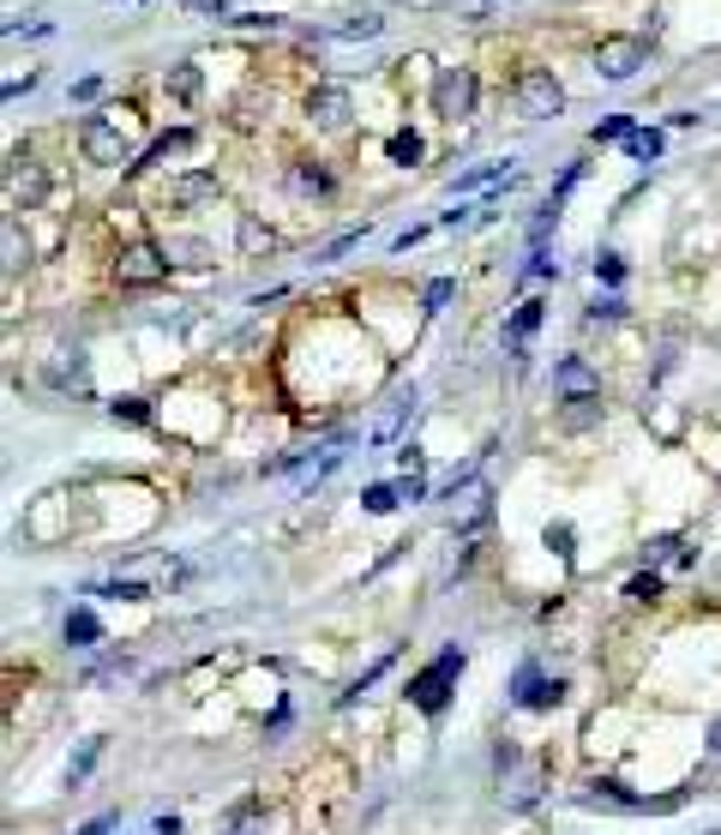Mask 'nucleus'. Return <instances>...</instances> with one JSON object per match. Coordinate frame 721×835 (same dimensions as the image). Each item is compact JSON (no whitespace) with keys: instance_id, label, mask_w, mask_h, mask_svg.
<instances>
[{"instance_id":"nucleus-7","label":"nucleus","mask_w":721,"mask_h":835,"mask_svg":"<svg viewBox=\"0 0 721 835\" xmlns=\"http://www.w3.org/2000/svg\"><path fill=\"white\" fill-rule=\"evenodd\" d=\"M7 199H12V211H37V205L49 199V175H42V162H31L24 151H12V169H7Z\"/></svg>"},{"instance_id":"nucleus-31","label":"nucleus","mask_w":721,"mask_h":835,"mask_svg":"<svg viewBox=\"0 0 721 835\" xmlns=\"http://www.w3.org/2000/svg\"><path fill=\"white\" fill-rule=\"evenodd\" d=\"M361 505H367L373 517H385L391 505H403V499H397V487H367V494H361Z\"/></svg>"},{"instance_id":"nucleus-21","label":"nucleus","mask_w":721,"mask_h":835,"mask_svg":"<svg viewBox=\"0 0 721 835\" xmlns=\"http://www.w3.org/2000/svg\"><path fill=\"white\" fill-rule=\"evenodd\" d=\"M590 421H601V391H590V397H565V427H571V434H583Z\"/></svg>"},{"instance_id":"nucleus-19","label":"nucleus","mask_w":721,"mask_h":835,"mask_svg":"<svg viewBox=\"0 0 721 835\" xmlns=\"http://www.w3.org/2000/svg\"><path fill=\"white\" fill-rule=\"evenodd\" d=\"M535 325H541V301H523L518 312H511V325H505V349H523Z\"/></svg>"},{"instance_id":"nucleus-17","label":"nucleus","mask_w":721,"mask_h":835,"mask_svg":"<svg viewBox=\"0 0 721 835\" xmlns=\"http://www.w3.org/2000/svg\"><path fill=\"white\" fill-rule=\"evenodd\" d=\"M49 385H61V391L84 385V355H79V349H54V361H49Z\"/></svg>"},{"instance_id":"nucleus-6","label":"nucleus","mask_w":721,"mask_h":835,"mask_svg":"<svg viewBox=\"0 0 721 835\" xmlns=\"http://www.w3.org/2000/svg\"><path fill=\"white\" fill-rule=\"evenodd\" d=\"M578 805H590V812H673L680 794H673V799H638V794H625L620 782H590L578 794Z\"/></svg>"},{"instance_id":"nucleus-30","label":"nucleus","mask_w":721,"mask_h":835,"mask_svg":"<svg viewBox=\"0 0 721 835\" xmlns=\"http://www.w3.org/2000/svg\"><path fill=\"white\" fill-rule=\"evenodd\" d=\"M109 415H114V421H151L144 397H114V402H109Z\"/></svg>"},{"instance_id":"nucleus-42","label":"nucleus","mask_w":721,"mask_h":835,"mask_svg":"<svg viewBox=\"0 0 721 835\" xmlns=\"http://www.w3.org/2000/svg\"><path fill=\"white\" fill-rule=\"evenodd\" d=\"M102 97V79H79L72 85V102H97Z\"/></svg>"},{"instance_id":"nucleus-27","label":"nucleus","mask_w":721,"mask_h":835,"mask_svg":"<svg viewBox=\"0 0 721 835\" xmlns=\"http://www.w3.org/2000/svg\"><path fill=\"white\" fill-rule=\"evenodd\" d=\"M451 295H458V282H451V277H433V282H427V295H421V307H427V312H445Z\"/></svg>"},{"instance_id":"nucleus-26","label":"nucleus","mask_w":721,"mask_h":835,"mask_svg":"<svg viewBox=\"0 0 721 835\" xmlns=\"http://www.w3.org/2000/svg\"><path fill=\"white\" fill-rule=\"evenodd\" d=\"M625 151L638 157V162H655V157H661V132H655V127L631 132V139H625Z\"/></svg>"},{"instance_id":"nucleus-32","label":"nucleus","mask_w":721,"mask_h":835,"mask_svg":"<svg viewBox=\"0 0 721 835\" xmlns=\"http://www.w3.org/2000/svg\"><path fill=\"white\" fill-rule=\"evenodd\" d=\"M24 259H31V247H24V241H19V222H7V277H12V271H19V265H24Z\"/></svg>"},{"instance_id":"nucleus-24","label":"nucleus","mask_w":721,"mask_h":835,"mask_svg":"<svg viewBox=\"0 0 721 835\" xmlns=\"http://www.w3.org/2000/svg\"><path fill=\"white\" fill-rule=\"evenodd\" d=\"M409 409H415V391H403V397H397V402H391V415H385V421H379V427H373V445H385V439H397V427H403V421H409Z\"/></svg>"},{"instance_id":"nucleus-14","label":"nucleus","mask_w":721,"mask_h":835,"mask_svg":"<svg viewBox=\"0 0 721 835\" xmlns=\"http://www.w3.org/2000/svg\"><path fill=\"white\" fill-rule=\"evenodd\" d=\"M67 644H72V649L102 644V619L91 614V607H72V614H67Z\"/></svg>"},{"instance_id":"nucleus-3","label":"nucleus","mask_w":721,"mask_h":835,"mask_svg":"<svg viewBox=\"0 0 721 835\" xmlns=\"http://www.w3.org/2000/svg\"><path fill=\"white\" fill-rule=\"evenodd\" d=\"M518 109L529 115V121H553V115L565 109V91H559V79L548 67H529L518 79Z\"/></svg>"},{"instance_id":"nucleus-39","label":"nucleus","mask_w":721,"mask_h":835,"mask_svg":"<svg viewBox=\"0 0 721 835\" xmlns=\"http://www.w3.org/2000/svg\"><path fill=\"white\" fill-rule=\"evenodd\" d=\"M397 499H409V505L427 499V475H403V481H397Z\"/></svg>"},{"instance_id":"nucleus-4","label":"nucleus","mask_w":721,"mask_h":835,"mask_svg":"<svg viewBox=\"0 0 721 835\" xmlns=\"http://www.w3.org/2000/svg\"><path fill=\"white\" fill-rule=\"evenodd\" d=\"M169 277V252L132 241L127 252H114V282H127V289H151V282Z\"/></svg>"},{"instance_id":"nucleus-35","label":"nucleus","mask_w":721,"mask_h":835,"mask_svg":"<svg viewBox=\"0 0 721 835\" xmlns=\"http://www.w3.org/2000/svg\"><path fill=\"white\" fill-rule=\"evenodd\" d=\"M361 235H367V229H349V235H337V241H331L326 252H319V265H331V259H343V252H349V247H356V241H361Z\"/></svg>"},{"instance_id":"nucleus-48","label":"nucleus","mask_w":721,"mask_h":835,"mask_svg":"<svg viewBox=\"0 0 721 835\" xmlns=\"http://www.w3.org/2000/svg\"><path fill=\"white\" fill-rule=\"evenodd\" d=\"M710 757H715V764H721V722L710 727Z\"/></svg>"},{"instance_id":"nucleus-1","label":"nucleus","mask_w":721,"mask_h":835,"mask_svg":"<svg viewBox=\"0 0 721 835\" xmlns=\"http://www.w3.org/2000/svg\"><path fill=\"white\" fill-rule=\"evenodd\" d=\"M458 679H463V649H439L433 662L409 679V704H415L421 715H439L451 704V692H458Z\"/></svg>"},{"instance_id":"nucleus-5","label":"nucleus","mask_w":721,"mask_h":835,"mask_svg":"<svg viewBox=\"0 0 721 835\" xmlns=\"http://www.w3.org/2000/svg\"><path fill=\"white\" fill-rule=\"evenodd\" d=\"M469 109H475V72H469V67H445V72L433 79V115L463 121Z\"/></svg>"},{"instance_id":"nucleus-38","label":"nucleus","mask_w":721,"mask_h":835,"mask_svg":"<svg viewBox=\"0 0 721 835\" xmlns=\"http://www.w3.org/2000/svg\"><path fill=\"white\" fill-rule=\"evenodd\" d=\"M97 595H109V602H144L151 589H144V584H109V589H97Z\"/></svg>"},{"instance_id":"nucleus-33","label":"nucleus","mask_w":721,"mask_h":835,"mask_svg":"<svg viewBox=\"0 0 721 835\" xmlns=\"http://www.w3.org/2000/svg\"><path fill=\"white\" fill-rule=\"evenodd\" d=\"M595 277H601V282H625V259H620V252H601V259H595Z\"/></svg>"},{"instance_id":"nucleus-34","label":"nucleus","mask_w":721,"mask_h":835,"mask_svg":"<svg viewBox=\"0 0 721 835\" xmlns=\"http://www.w3.org/2000/svg\"><path fill=\"white\" fill-rule=\"evenodd\" d=\"M541 541H548L559 559H571V524H548V535H541Z\"/></svg>"},{"instance_id":"nucleus-23","label":"nucleus","mask_w":721,"mask_h":835,"mask_svg":"<svg viewBox=\"0 0 721 835\" xmlns=\"http://www.w3.org/2000/svg\"><path fill=\"white\" fill-rule=\"evenodd\" d=\"M343 451H349V445H343V439H337V445H326V451H319V457H313V464H307V475H301V487H319V481H326V475H331L337 464H343Z\"/></svg>"},{"instance_id":"nucleus-25","label":"nucleus","mask_w":721,"mask_h":835,"mask_svg":"<svg viewBox=\"0 0 721 835\" xmlns=\"http://www.w3.org/2000/svg\"><path fill=\"white\" fill-rule=\"evenodd\" d=\"M385 151H391V162H403V169H415V162H421V132H391V145H385Z\"/></svg>"},{"instance_id":"nucleus-16","label":"nucleus","mask_w":721,"mask_h":835,"mask_svg":"<svg viewBox=\"0 0 721 835\" xmlns=\"http://www.w3.org/2000/svg\"><path fill=\"white\" fill-rule=\"evenodd\" d=\"M163 91H169L174 102H199V91H204V79H199V67H193V61H181V67H169V79H163Z\"/></svg>"},{"instance_id":"nucleus-46","label":"nucleus","mask_w":721,"mask_h":835,"mask_svg":"<svg viewBox=\"0 0 721 835\" xmlns=\"http://www.w3.org/2000/svg\"><path fill=\"white\" fill-rule=\"evenodd\" d=\"M151 835H181V817H157V829Z\"/></svg>"},{"instance_id":"nucleus-41","label":"nucleus","mask_w":721,"mask_h":835,"mask_svg":"<svg viewBox=\"0 0 721 835\" xmlns=\"http://www.w3.org/2000/svg\"><path fill=\"white\" fill-rule=\"evenodd\" d=\"M379 24H385V19H349L337 37H379Z\"/></svg>"},{"instance_id":"nucleus-12","label":"nucleus","mask_w":721,"mask_h":835,"mask_svg":"<svg viewBox=\"0 0 721 835\" xmlns=\"http://www.w3.org/2000/svg\"><path fill=\"white\" fill-rule=\"evenodd\" d=\"M199 199H217V175H187V181L169 187V211H187Z\"/></svg>"},{"instance_id":"nucleus-36","label":"nucleus","mask_w":721,"mask_h":835,"mask_svg":"<svg viewBox=\"0 0 721 835\" xmlns=\"http://www.w3.org/2000/svg\"><path fill=\"white\" fill-rule=\"evenodd\" d=\"M608 139H631V121H625V115H613V121L595 127V145H608Z\"/></svg>"},{"instance_id":"nucleus-2","label":"nucleus","mask_w":721,"mask_h":835,"mask_svg":"<svg viewBox=\"0 0 721 835\" xmlns=\"http://www.w3.org/2000/svg\"><path fill=\"white\" fill-rule=\"evenodd\" d=\"M79 151L84 162H102V169H132V132L121 121H84L79 127Z\"/></svg>"},{"instance_id":"nucleus-10","label":"nucleus","mask_w":721,"mask_h":835,"mask_svg":"<svg viewBox=\"0 0 721 835\" xmlns=\"http://www.w3.org/2000/svg\"><path fill=\"white\" fill-rule=\"evenodd\" d=\"M511 697H518V709H559L565 685H559V679H541L535 667H523V674H518V692H511Z\"/></svg>"},{"instance_id":"nucleus-22","label":"nucleus","mask_w":721,"mask_h":835,"mask_svg":"<svg viewBox=\"0 0 721 835\" xmlns=\"http://www.w3.org/2000/svg\"><path fill=\"white\" fill-rule=\"evenodd\" d=\"M97 757H102V739H84V745H79V757L67 764V787H72V794H79V787H84V775L97 769Z\"/></svg>"},{"instance_id":"nucleus-18","label":"nucleus","mask_w":721,"mask_h":835,"mask_svg":"<svg viewBox=\"0 0 721 835\" xmlns=\"http://www.w3.org/2000/svg\"><path fill=\"white\" fill-rule=\"evenodd\" d=\"M499 181H518V175H511V162H481V169L458 175V181H451V192H475V187H499Z\"/></svg>"},{"instance_id":"nucleus-20","label":"nucleus","mask_w":721,"mask_h":835,"mask_svg":"<svg viewBox=\"0 0 721 835\" xmlns=\"http://www.w3.org/2000/svg\"><path fill=\"white\" fill-rule=\"evenodd\" d=\"M217 835H264V812H259L253 799H247V805H234V812L223 817V829H217Z\"/></svg>"},{"instance_id":"nucleus-47","label":"nucleus","mask_w":721,"mask_h":835,"mask_svg":"<svg viewBox=\"0 0 721 835\" xmlns=\"http://www.w3.org/2000/svg\"><path fill=\"white\" fill-rule=\"evenodd\" d=\"M187 7H193V12H223L229 0H187Z\"/></svg>"},{"instance_id":"nucleus-40","label":"nucleus","mask_w":721,"mask_h":835,"mask_svg":"<svg viewBox=\"0 0 721 835\" xmlns=\"http://www.w3.org/2000/svg\"><path fill=\"white\" fill-rule=\"evenodd\" d=\"M397 464H403V475H427V457H421V445H403V451H397Z\"/></svg>"},{"instance_id":"nucleus-28","label":"nucleus","mask_w":721,"mask_h":835,"mask_svg":"<svg viewBox=\"0 0 721 835\" xmlns=\"http://www.w3.org/2000/svg\"><path fill=\"white\" fill-rule=\"evenodd\" d=\"M289 187H296V192H331V175L326 169H307V162H301V169L289 175Z\"/></svg>"},{"instance_id":"nucleus-9","label":"nucleus","mask_w":721,"mask_h":835,"mask_svg":"<svg viewBox=\"0 0 721 835\" xmlns=\"http://www.w3.org/2000/svg\"><path fill=\"white\" fill-rule=\"evenodd\" d=\"M307 115H313L326 132H337V127H349V91L343 85H319L313 97H307Z\"/></svg>"},{"instance_id":"nucleus-37","label":"nucleus","mask_w":721,"mask_h":835,"mask_svg":"<svg viewBox=\"0 0 721 835\" xmlns=\"http://www.w3.org/2000/svg\"><path fill=\"white\" fill-rule=\"evenodd\" d=\"M241 247H247V252H259V247H271V235H264L253 217H241Z\"/></svg>"},{"instance_id":"nucleus-15","label":"nucleus","mask_w":721,"mask_h":835,"mask_svg":"<svg viewBox=\"0 0 721 835\" xmlns=\"http://www.w3.org/2000/svg\"><path fill=\"white\" fill-rule=\"evenodd\" d=\"M187 151H193V132L174 127V132H163V139L144 151V162H132V169H151V162H169V157H187Z\"/></svg>"},{"instance_id":"nucleus-49","label":"nucleus","mask_w":721,"mask_h":835,"mask_svg":"<svg viewBox=\"0 0 721 835\" xmlns=\"http://www.w3.org/2000/svg\"><path fill=\"white\" fill-rule=\"evenodd\" d=\"M715 835H721V829H715Z\"/></svg>"},{"instance_id":"nucleus-43","label":"nucleus","mask_w":721,"mask_h":835,"mask_svg":"<svg viewBox=\"0 0 721 835\" xmlns=\"http://www.w3.org/2000/svg\"><path fill=\"white\" fill-rule=\"evenodd\" d=\"M31 85H37V72H24V79H12V85H7V102H19L24 91H31Z\"/></svg>"},{"instance_id":"nucleus-29","label":"nucleus","mask_w":721,"mask_h":835,"mask_svg":"<svg viewBox=\"0 0 721 835\" xmlns=\"http://www.w3.org/2000/svg\"><path fill=\"white\" fill-rule=\"evenodd\" d=\"M625 595H631V602H638V607H650V602H655V595H661V577H655V571H643V577H631V584H625Z\"/></svg>"},{"instance_id":"nucleus-45","label":"nucleus","mask_w":721,"mask_h":835,"mask_svg":"<svg viewBox=\"0 0 721 835\" xmlns=\"http://www.w3.org/2000/svg\"><path fill=\"white\" fill-rule=\"evenodd\" d=\"M109 829H114V817H91V824H84L79 835H109Z\"/></svg>"},{"instance_id":"nucleus-44","label":"nucleus","mask_w":721,"mask_h":835,"mask_svg":"<svg viewBox=\"0 0 721 835\" xmlns=\"http://www.w3.org/2000/svg\"><path fill=\"white\" fill-rule=\"evenodd\" d=\"M620 312H625L620 301H595V307H590V319H620Z\"/></svg>"},{"instance_id":"nucleus-11","label":"nucleus","mask_w":721,"mask_h":835,"mask_svg":"<svg viewBox=\"0 0 721 835\" xmlns=\"http://www.w3.org/2000/svg\"><path fill=\"white\" fill-rule=\"evenodd\" d=\"M553 385H559V391H565V397H590V391H601V385H595V372L583 367L578 355H571V361H559V367H553Z\"/></svg>"},{"instance_id":"nucleus-13","label":"nucleus","mask_w":721,"mask_h":835,"mask_svg":"<svg viewBox=\"0 0 721 835\" xmlns=\"http://www.w3.org/2000/svg\"><path fill=\"white\" fill-rule=\"evenodd\" d=\"M488 511H493V494L481 481H463V505H458V524L463 529H481L488 524Z\"/></svg>"},{"instance_id":"nucleus-8","label":"nucleus","mask_w":721,"mask_h":835,"mask_svg":"<svg viewBox=\"0 0 721 835\" xmlns=\"http://www.w3.org/2000/svg\"><path fill=\"white\" fill-rule=\"evenodd\" d=\"M643 61H650V37H608L601 42V54H595L601 79H631Z\"/></svg>"}]
</instances>
